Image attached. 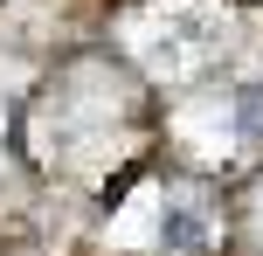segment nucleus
Segmentation results:
<instances>
[{
    "label": "nucleus",
    "instance_id": "nucleus-1",
    "mask_svg": "<svg viewBox=\"0 0 263 256\" xmlns=\"http://www.w3.org/2000/svg\"><path fill=\"white\" fill-rule=\"evenodd\" d=\"M166 229H173V243H180V249H201V222H194V215H173Z\"/></svg>",
    "mask_w": 263,
    "mask_h": 256
}]
</instances>
